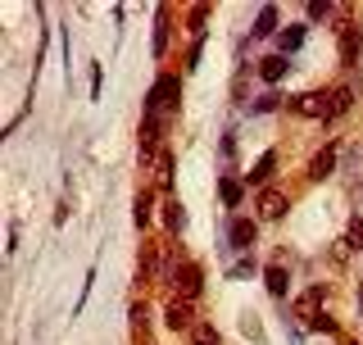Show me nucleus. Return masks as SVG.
Returning <instances> with one entry per match:
<instances>
[{
    "mask_svg": "<svg viewBox=\"0 0 363 345\" xmlns=\"http://www.w3.org/2000/svg\"><path fill=\"white\" fill-rule=\"evenodd\" d=\"M177 100H182V82L173 73H164V77H155V87H150V96H145V109L155 114H173L177 109Z\"/></svg>",
    "mask_w": 363,
    "mask_h": 345,
    "instance_id": "f257e3e1",
    "label": "nucleus"
},
{
    "mask_svg": "<svg viewBox=\"0 0 363 345\" xmlns=\"http://www.w3.org/2000/svg\"><path fill=\"white\" fill-rule=\"evenodd\" d=\"M295 114H304V119H332V91H304V96L291 100Z\"/></svg>",
    "mask_w": 363,
    "mask_h": 345,
    "instance_id": "f03ea898",
    "label": "nucleus"
},
{
    "mask_svg": "<svg viewBox=\"0 0 363 345\" xmlns=\"http://www.w3.org/2000/svg\"><path fill=\"white\" fill-rule=\"evenodd\" d=\"M173 282H177V300H196V295L204 291L200 263H182V268H173Z\"/></svg>",
    "mask_w": 363,
    "mask_h": 345,
    "instance_id": "7ed1b4c3",
    "label": "nucleus"
},
{
    "mask_svg": "<svg viewBox=\"0 0 363 345\" xmlns=\"http://www.w3.org/2000/svg\"><path fill=\"white\" fill-rule=\"evenodd\" d=\"M323 300H327V286H313V291H304L300 295V300H295V318H304V323H318V318H323V314H318V309H323Z\"/></svg>",
    "mask_w": 363,
    "mask_h": 345,
    "instance_id": "20e7f679",
    "label": "nucleus"
},
{
    "mask_svg": "<svg viewBox=\"0 0 363 345\" xmlns=\"http://www.w3.org/2000/svg\"><path fill=\"white\" fill-rule=\"evenodd\" d=\"M164 323L173 327V332H196V314H191V300H168Z\"/></svg>",
    "mask_w": 363,
    "mask_h": 345,
    "instance_id": "39448f33",
    "label": "nucleus"
},
{
    "mask_svg": "<svg viewBox=\"0 0 363 345\" xmlns=\"http://www.w3.org/2000/svg\"><path fill=\"white\" fill-rule=\"evenodd\" d=\"M255 236H259L255 218H232V227H227V241H232L236 250H250V246H255Z\"/></svg>",
    "mask_w": 363,
    "mask_h": 345,
    "instance_id": "423d86ee",
    "label": "nucleus"
},
{
    "mask_svg": "<svg viewBox=\"0 0 363 345\" xmlns=\"http://www.w3.org/2000/svg\"><path fill=\"white\" fill-rule=\"evenodd\" d=\"M281 214H286V195H281V191H259V218H281Z\"/></svg>",
    "mask_w": 363,
    "mask_h": 345,
    "instance_id": "0eeeda50",
    "label": "nucleus"
},
{
    "mask_svg": "<svg viewBox=\"0 0 363 345\" xmlns=\"http://www.w3.org/2000/svg\"><path fill=\"white\" fill-rule=\"evenodd\" d=\"M359 60V28L354 23H340V64Z\"/></svg>",
    "mask_w": 363,
    "mask_h": 345,
    "instance_id": "6e6552de",
    "label": "nucleus"
},
{
    "mask_svg": "<svg viewBox=\"0 0 363 345\" xmlns=\"http://www.w3.org/2000/svg\"><path fill=\"white\" fill-rule=\"evenodd\" d=\"M286 55H268V60H259V77H264V82H281V77H286Z\"/></svg>",
    "mask_w": 363,
    "mask_h": 345,
    "instance_id": "1a4fd4ad",
    "label": "nucleus"
},
{
    "mask_svg": "<svg viewBox=\"0 0 363 345\" xmlns=\"http://www.w3.org/2000/svg\"><path fill=\"white\" fill-rule=\"evenodd\" d=\"M272 168H277V155H272V150H268V155H259V164H255V168H250V172H245V177H250V182H255V187H264V191H268V177H272Z\"/></svg>",
    "mask_w": 363,
    "mask_h": 345,
    "instance_id": "9d476101",
    "label": "nucleus"
},
{
    "mask_svg": "<svg viewBox=\"0 0 363 345\" xmlns=\"http://www.w3.org/2000/svg\"><path fill=\"white\" fill-rule=\"evenodd\" d=\"M332 168H336V150H332V146H327V150H318V155L309 159V177H313V182H323Z\"/></svg>",
    "mask_w": 363,
    "mask_h": 345,
    "instance_id": "9b49d317",
    "label": "nucleus"
},
{
    "mask_svg": "<svg viewBox=\"0 0 363 345\" xmlns=\"http://www.w3.org/2000/svg\"><path fill=\"white\" fill-rule=\"evenodd\" d=\"M272 32H277V5H264L255 18V37H272Z\"/></svg>",
    "mask_w": 363,
    "mask_h": 345,
    "instance_id": "f8f14e48",
    "label": "nucleus"
},
{
    "mask_svg": "<svg viewBox=\"0 0 363 345\" xmlns=\"http://www.w3.org/2000/svg\"><path fill=\"white\" fill-rule=\"evenodd\" d=\"M264 282H268V291H272V295H286V286H291V278H286V268H281V263H268Z\"/></svg>",
    "mask_w": 363,
    "mask_h": 345,
    "instance_id": "ddd939ff",
    "label": "nucleus"
},
{
    "mask_svg": "<svg viewBox=\"0 0 363 345\" xmlns=\"http://www.w3.org/2000/svg\"><path fill=\"white\" fill-rule=\"evenodd\" d=\"M164 223L173 227V232H182V227H186V209H182V200H168V204H164Z\"/></svg>",
    "mask_w": 363,
    "mask_h": 345,
    "instance_id": "4468645a",
    "label": "nucleus"
},
{
    "mask_svg": "<svg viewBox=\"0 0 363 345\" xmlns=\"http://www.w3.org/2000/svg\"><path fill=\"white\" fill-rule=\"evenodd\" d=\"M218 195H223V204H241V195H245V187L236 177H223L218 182Z\"/></svg>",
    "mask_w": 363,
    "mask_h": 345,
    "instance_id": "2eb2a0df",
    "label": "nucleus"
},
{
    "mask_svg": "<svg viewBox=\"0 0 363 345\" xmlns=\"http://www.w3.org/2000/svg\"><path fill=\"white\" fill-rule=\"evenodd\" d=\"M191 341H196V345H223V336L213 332V323H196V332H191Z\"/></svg>",
    "mask_w": 363,
    "mask_h": 345,
    "instance_id": "dca6fc26",
    "label": "nucleus"
},
{
    "mask_svg": "<svg viewBox=\"0 0 363 345\" xmlns=\"http://www.w3.org/2000/svg\"><path fill=\"white\" fill-rule=\"evenodd\" d=\"M300 41H304V28L295 23V28L281 32V55H291V50H300Z\"/></svg>",
    "mask_w": 363,
    "mask_h": 345,
    "instance_id": "f3484780",
    "label": "nucleus"
},
{
    "mask_svg": "<svg viewBox=\"0 0 363 345\" xmlns=\"http://www.w3.org/2000/svg\"><path fill=\"white\" fill-rule=\"evenodd\" d=\"M168 50V9H159V28H155V55Z\"/></svg>",
    "mask_w": 363,
    "mask_h": 345,
    "instance_id": "a211bd4d",
    "label": "nucleus"
},
{
    "mask_svg": "<svg viewBox=\"0 0 363 345\" xmlns=\"http://www.w3.org/2000/svg\"><path fill=\"white\" fill-rule=\"evenodd\" d=\"M132 218H136V227H145V223H150V191H141V195H136V209H132Z\"/></svg>",
    "mask_w": 363,
    "mask_h": 345,
    "instance_id": "6ab92c4d",
    "label": "nucleus"
},
{
    "mask_svg": "<svg viewBox=\"0 0 363 345\" xmlns=\"http://www.w3.org/2000/svg\"><path fill=\"white\" fill-rule=\"evenodd\" d=\"M350 100H354V91H350V87H332V114H345Z\"/></svg>",
    "mask_w": 363,
    "mask_h": 345,
    "instance_id": "aec40b11",
    "label": "nucleus"
},
{
    "mask_svg": "<svg viewBox=\"0 0 363 345\" xmlns=\"http://www.w3.org/2000/svg\"><path fill=\"white\" fill-rule=\"evenodd\" d=\"M168 182H173V155H159V187H168Z\"/></svg>",
    "mask_w": 363,
    "mask_h": 345,
    "instance_id": "412c9836",
    "label": "nucleus"
},
{
    "mask_svg": "<svg viewBox=\"0 0 363 345\" xmlns=\"http://www.w3.org/2000/svg\"><path fill=\"white\" fill-rule=\"evenodd\" d=\"M345 246H363V218H354V223H350V232H345Z\"/></svg>",
    "mask_w": 363,
    "mask_h": 345,
    "instance_id": "4be33fe9",
    "label": "nucleus"
},
{
    "mask_svg": "<svg viewBox=\"0 0 363 345\" xmlns=\"http://www.w3.org/2000/svg\"><path fill=\"white\" fill-rule=\"evenodd\" d=\"M304 9H309V18H327V14H332V5H327V0H309Z\"/></svg>",
    "mask_w": 363,
    "mask_h": 345,
    "instance_id": "5701e85b",
    "label": "nucleus"
},
{
    "mask_svg": "<svg viewBox=\"0 0 363 345\" xmlns=\"http://www.w3.org/2000/svg\"><path fill=\"white\" fill-rule=\"evenodd\" d=\"M268 109H277V96H259L255 100V114H268Z\"/></svg>",
    "mask_w": 363,
    "mask_h": 345,
    "instance_id": "b1692460",
    "label": "nucleus"
},
{
    "mask_svg": "<svg viewBox=\"0 0 363 345\" xmlns=\"http://www.w3.org/2000/svg\"><path fill=\"white\" fill-rule=\"evenodd\" d=\"M132 327H136V336H141V332H145V309H141V305L132 309Z\"/></svg>",
    "mask_w": 363,
    "mask_h": 345,
    "instance_id": "393cba45",
    "label": "nucleus"
},
{
    "mask_svg": "<svg viewBox=\"0 0 363 345\" xmlns=\"http://www.w3.org/2000/svg\"><path fill=\"white\" fill-rule=\"evenodd\" d=\"M200 23H204V5H196V9H191V28H196V32H204Z\"/></svg>",
    "mask_w": 363,
    "mask_h": 345,
    "instance_id": "a878e982",
    "label": "nucleus"
}]
</instances>
